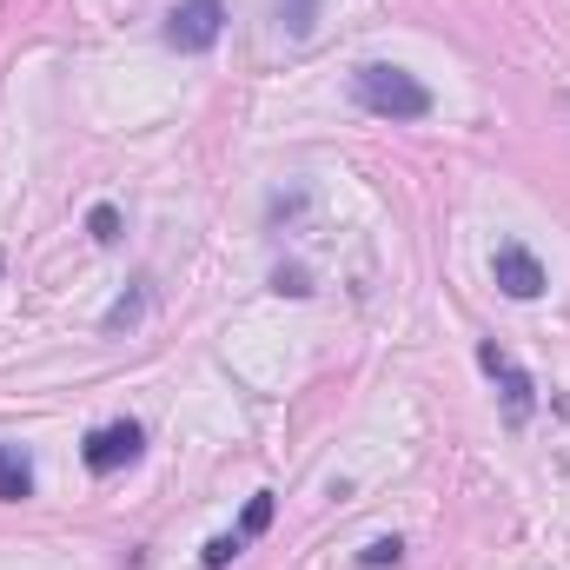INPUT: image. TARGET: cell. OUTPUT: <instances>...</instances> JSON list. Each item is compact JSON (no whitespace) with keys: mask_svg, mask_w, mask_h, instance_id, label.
I'll return each mask as SVG.
<instances>
[{"mask_svg":"<svg viewBox=\"0 0 570 570\" xmlns=\"http://www.w3.org/2000/svg\"><path fill=\"white\" fill-rule=\"evenodd\" d=\"M352 100H358L372 120H425L431 114V87L419 80V73L392 67V60L352 67Z\"/></svg>","mask_w":570,"mask_h":570,"instance_id":"1","label":"cell"},{"mask_svg":"<svg viewBox=\"0 0 570 570\" xmlns=\"http://www.w3.org/2000/svg\"><path fill=\"white\" fill-rule=\"evenodd\" d=\"M226 33V0H179L166 13V47L173 53H206Z\"/></svg>","mask_w":570,"mask_h":570,"instance_id":"2","label":"cell"},{"mask_svg":"<svg viewBox=\"0 0 570 570\" xmlns=\"http://www.w3.org/2000/svg\"><path fill=\"white\" fill-rule=\"evenodd\" d=\"M140 451H146V431L134 425V419H114V425H94V431H87L80 464H87L94 478H114V471H127Z\"/></svg>","mask_w":570,"mask_h":570,"instance_id":"3","label":"cell"},{"mask_svg":"<svg viewBox=\"0 0 570 570\" xmlns=\"http://www.w3.org/2000/svg\"><path fill=\"white\" fill-rule=\"evenodd\" d=\"M491 279H498L504 298H518V305H531V298H544V292H551L544 259H538L531 246H518V239H504V246L491 253Z\"/></svg>","mask_w":570,"mask_h":570,"instance_id":"4","label":"cell"},{"mask_svg":"<svg viewBox=\"0 0 570 570\" xmlns=\"http://www.w3.org/2000/svg\"><path fill=\"white\" fill-rule=\"evenodd\" d=\"M478 365L504 385V412H511V425H524V419L538 412V385H531V372H524L498 338H478Z\"/></svg>","mask_w":570,"mask_h":570,"instance_id":"5","label":"cell"},{"mask_svg":"<svg viewBox=\"0 0 570 570\" xmlns=\"http://www.w3.org/2000/svg\"><path fill=\"white\" fill-rule=\"evenodd\" d=\"M27 498H33V464L13 444H0V504H27Z\"/></svg>","mask_w":570,"mask_h":570,"instance_id":"6","label":"cell"},{"mask_svg":"<svg viewBox=\"0 0 570 570\" xmlns=\"http://www.w3.org/2000/svg\"><path fill=\"white\" fill-rule=\"evenodd\" d=\"M87 233H94V246H120V206L100 199V206L87 213Z\"/></svg>","mask_w":570,"mask_h":570,"instance_id":"7","label":"cell"},{"mask_svg":"<svg viewBox=\"0 0 570 570\" xmlns=\"http://www.w3.org/2000/svg\"><path fill=\"white\" fill-rule=\"evenodd\" d=\"M273 511H279V504H273V491H259V498H253V504H246V518H239V524H233V531H239V538H246V544H253V538H259V531H266V524H273Z\"/></svg>","mask_w":570,"mask_h":570,"instance_id":"8","label":"cell"},{"mask_svg":"<svg viewBox=\"0 0 570 570\" xmlns=\"http://www.w3.org/2000/svg\"><path fill=\"white\" fill-rule=\"evenodd\" d=\"M279 20L292 40H305L312 33V20H318V0H279Z\"/></svg>","mask_w":570,"mask_h":570,"instance_id":"9","label":"cell"},{"mask_svg":"<svg viewBox=\"0 0 570 570\" xmlns=\"http://www.w3.org/2000/svg\"><path fill=\"white\" fill-rule=\"evenodd\" d=\"M239 551H246V538H239V531H226V538H213V544L199 551V564H206V570H226Z\"/></svg>","mask_w":570,"mask_h":570,"instance_id":"10","label":"cell"},{"mask_svg":"<svg viewBox=\"0 0 570 570\" xmlns=\"http://www.w3.org/2000/svg\"><path fill=\"white\" fill-rule=\"evenodd\" d=\"M399 558H405V544H399V538H379V544H365V551H358V564H365V570H385V564H399Z\"/></svg>","mask_w":570,"mask_h":570,"instance_id":"11","label":"cell"},{"mask_svg":"<svg viewBox=\"0 0 570 570\" xmlns=\"http://www.w3.org/2000/svg\"><path fill=\"white\" fill-rule=\"evenodd\" d=\"M273 292H285V298H312V279H305L298 266H279V273H273Z\"/></svg>","mask_w":570,"mask_h":570,"instance_id":"12","label":"cell"}]
</instances>
